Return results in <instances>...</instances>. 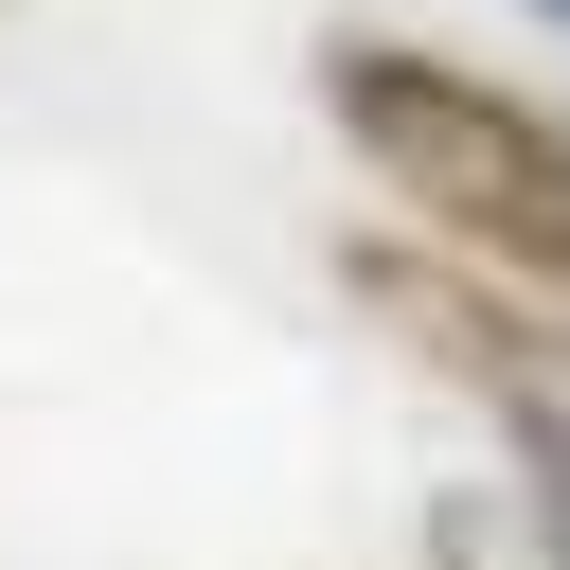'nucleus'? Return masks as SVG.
<instances>
[{"label": "nucleus", "instance_id": "1", "mask_svg": "<svg viewBox=\"0 0 570 570\" xmlns=\"http://www.w3.org/2000/svg\"><path fill=\"white\" fill-rule=\"evenodd\" d=\"M338 107H356V142H374L445 232H481V249L534 267V285H570V142H552L534 107H499L481 71H428V53H338Z\"/></svg>", "mask_w": 570, "mask_h": 570}]
</instances>
